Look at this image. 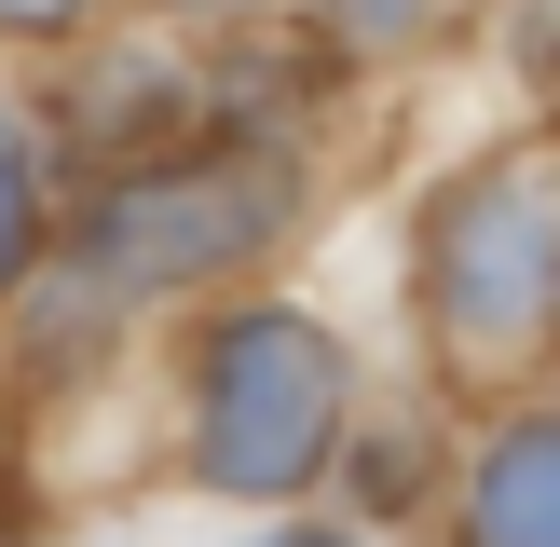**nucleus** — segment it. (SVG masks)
Here are the masks:
<instances>
[{
	"instance_id": "nucleus-7",
	"label": "nucleus",
	"mask_w": 560,
	"mask_h": 547,
	"mask_svg": "<svg viewBox=\"0 0 560 547\" xmlns=\"http://www.w3.org/2000/svg\"><path fill=\"white\" fill-rule=\"evenodd\" d=\"M82 0H0V27H69Z\"/></svg>"
},
{
	"instance_id": "nucleus-5",
	"label": "nucleus",
	"mask_w": 560,
	"mask_h": 547,
	"mask_svg": "<svg viewBox=\"0 0 560 547\" xmlns=\"http://www.w3.org/2000/svg\"><path fill=\"white\" fill-rule=\"evenodd\" d=\"M27 246H42V164H27V137L0 124V288L27 274Z\"/></svg>"
},
{
	"instance_id": "nucleus-2",
	"label": "nucleus",
	"mask_w": 560,
	"mask_h": 547,
	"mask_svg": "<svg viewBox=\"0 0 560 547\" xmlns=\"http://www.w3.org/2000/svg\"><path fill=\"white\" fill-rule=\"evenodd\" d=\"M342 424V342L315 315H233L206 342V479L219 492H301Z\"/></svg>"
},
{
	"instance_id": "nucleus-8",
	"label": "nucleus",
	"mask_w": 560,
	"mask_h": 547,
	"mask_svg": "<svg viewBox=\"0 0 560 547\" xmlns=\"http://www.w3.org/2000/svg\"><path fill=\"white\" fill-rule=\"evenodd\" d=\"M260 547H342V534H260Z\"/></svg>"
},
{
	"instance_id": "nucleus-4",
	"label": "nucleus",
	"mask_w": 560,
	"mask_h": 547,
	"mask_svg": "<svg viewBox=\"0 0 560 547\" xmlns=\"http://www.w3.org/2000/svg\"><path fill=\"white\" fill-rule=\"evenodd\" d=\"M465 547H560V424H506L479 465Z\"/></svg>"
},
{
	"instance_id": "nucleus-1",
	"label": "nucleus",
	"mask_w": 560,
	"mask_h": 547,
	"mask_svg": "<svg viewBox=\"0 0 560 547\" xmlns=\"http://www.w3.org/2000/svg\"><path fill=\"white\" fill-rule=\"evenodd\" d=\"M547 260H560V219H547V164L534 151H492L438 191L424 219V301H438V342L465 356H520L547 328Z\"/></svg>"
},
{
	"instance_id": "nucleus-6",
	"label": "nucleus",
	"mask_w": 560,
	"mask_h": 547,
	"mask_svg": "<svg viewBox=\"0 0 560 547\" xmlns=\"http://www.w3.org/2000/svg\"><path fill=\"white\" fill-rule=\"evenodd\" d=\"M424 14H438V0H328V27H342V42H410Z\"/></svg>"
},
{
	"instance_id": "nucleus-3",
	"label": "nucleus",
	"mask_w": 560,
	"mask_h": 547,
	"mask_svg": "<svg viewBox=\"0 0 560 547\" xmlns=\"http://www.w3.org/2000/svg\"><path fill=\"white\" fill-rule=\"evenodd\" d=\"M273 164H164V178H124L96 219H82V274L96 288H191V274L273 246Z\"/></svg>"
}]
</instances>
